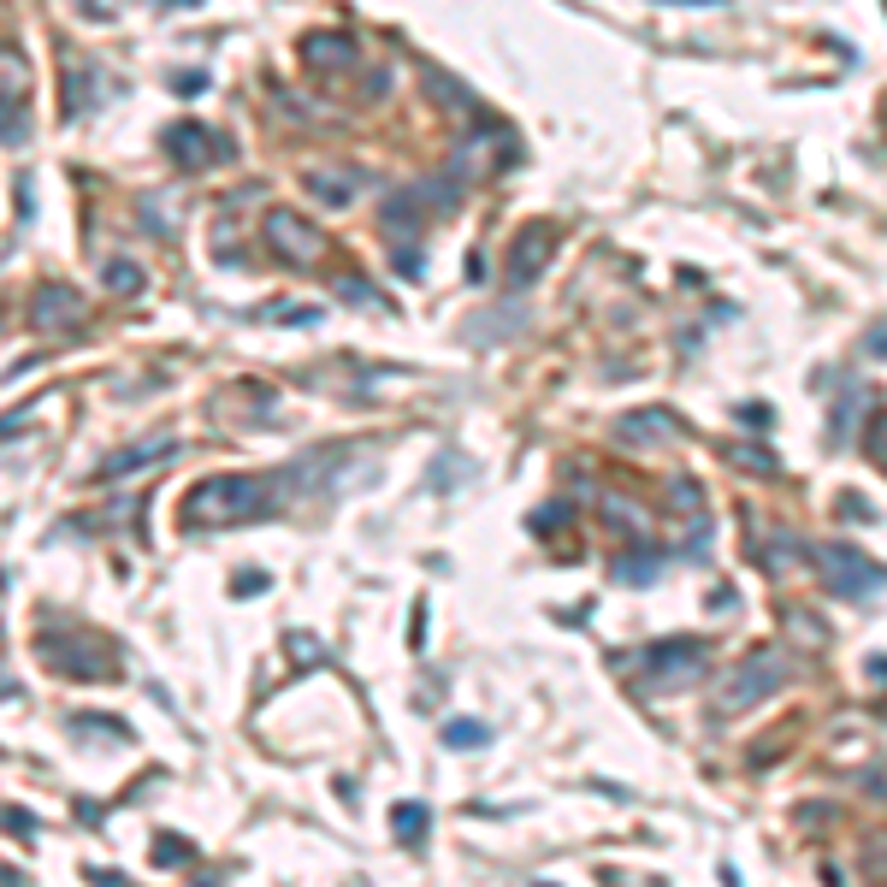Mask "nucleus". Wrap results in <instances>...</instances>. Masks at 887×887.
Listing matches in <instances>:
<instances>
[{
    "label": "nucleus",
    "mask_w": 887,
    "mask_h": 887,
    "mask_svg": "<svg viewBox=\"0 0 887 887\" xmlns=\"http://www.w3.org/2000/svg\"><path fill=\"white\" fill-rule=\"evenodd\" d=\"M302 184H308V196L319 201V208H349L355 190H361V172L355 166H314Z\"/></svg>",
    "instance_id": "obj_11"
},
{
    "label": "nucleus",
    "mask_w": 887,
    "mask_h": 887,
    "mask_svg": "<svg viewBox=\"0 0 887 887\" xmlns=\"http://www.w3.org/2000/svg\"><path fill=\"white\" fill-rule=\"evenodd\" d=\"M787 675H793L787 651H751V657L739 663L716 692H710V704H716L722 716H734V710H751V704H763L769 692L787 687Z\"/></svg>",
    "instance_id": "obj_2"
},
{
    "label": "nucleus",
    "mask_w": 887,
    "mask_h": 887,
    "mask_svg": "<svg viewBox=\"0 0 887 887\" xmlns=\"http://www.w3.org/2000/svg\"><path fill=\"white\" fill-rule=\"evenodd\" d=\"M734 462L751 474H775V456H769V450H734Z\"/></svg>",
    "instance_id": "obj_21"
},
{
    "label": "nucleus",
    "mask_w": 887,
    "mask_h": 887,
    "mask_svg": "<svg viewBox=\"0 0 887 887\" xmlns=\"http://www.w3.org/2000/svg\"><path fill=\"white\" fill-rule=\"evenodd\" d=\"M0 698H19V687H12V680H0Z\"/></svg>",
    "instance_id": "obj_30"
},
{
    "label": "nucleus",
    "mask_w": 887,
    "mask_h": 887,
    "mask_svg": "<svg viewBox=\"0 0 887 887\" xmlns=\"http://www.w3.org/2000/svg\"><path fill=\"white\" fill-rule=\"evenodd\" d=\"M279 479H260V474H225V479H201L196 491H184L178 503V527L184 533H208V527H237V521H260L279 509L272 498Z\"/></svg>",
    "instance_id": "obj_1"
},
{
    "label": "nucleus",
    "mask_w": 887,
    "mask_h": 887,
    "mask_svg": "<svg viewBox=\"0 0 887 887\" xmlns=\"http://www.w3.org/2000/svg\"><path fill=\"white\" fill-rule=\"evenodd\" d=\"M166 456H178V439H149V444H137V450H113V456L95 468V479L142 474V468H154V462H166Z\"/></svg>",
    "instance_id": "obj_12"
},
{
    "label": "nucleus",
    "mask_w": 887,
    "mask_h": 887,
    "mask_svg": "<svg viewBox=\"0 0 887 887\" xmlns=\"http://www.w3.org/2000/svg\"><path fill=\"white\" fill-rule=\"evenodd\" d=\"M675 7H722V0H675Z\"/></svg>",
    "instance_id": "obj_29"
},
{
    "label": "nucleus",
    "mask_w": 887,
    "mask_h": 887,
    "mask_svg": "<svg viewBox=\"0 0 887 887\" xmlns=\"http://www.w3.org/2000/svg\"><path fill=\"white\" fill-rule=\"evenodd\" d=\"M657 569H663L657 557H621L616 562V580H657Z\"/></svg>",
    "instance_id": "obj_18"
},
{
    "label": "nucleus",
    "mask_w": 887,
    "mask_h": 887,
    "mask_svg": "<svg viewBox=\"0 0 887 887\" xmlns=\"http://www.w3.org/2000/svg\"><path fill=\"white\" fill-rule=\"evenodd\" d=\"M31 326L36 331H71V326H83V296L71 284H36Z\"/></svg>",
    "instance_id": "obj_9"
},
{
    "label": "nucleus",
    "mask_w": 887,
    "mask_h": 887,
    "mask_svg": "<svg viewBox=\"0 0 887 887\" xmlns=\"http://www.w3.org/2000/svg\"><path fill=\"white\" fill-rule=\"evenodd\" d=\"M267 243H272V255H279L284 267H314V260L326 255V237H319V225L302 220L296 208H272V213H267Z\"/></svg>",
    "instance_id": "obj_4"
},
{
    "label": "nucleus",
    "mask_w": 887,
    "mask_h": 887,
    "mask_svg": "<svg viewBox=\"0 0 887 887\" xmlns=\"http://www.w3.org/2000/svg\"><path fill=\"white\" fill-rule=\"evenodd\" d=\"M550 255H557V225H550V220H533L515 243H509V290H527V284L545 272Z\"/></svg>",
    "instance_id": "obj_7"
},
{
    "label": "nucleus",
    "mask_w": 887,
    "mask_h": 887,
    "mask_svg": "<svg viewBox=\"0 0 887 887\" xmlns=\"http://www.w3.org/2000/svg\"><path fill=\"white\" fill-rule=\"evenodd\" d=\"M260 586H267V580H260V574H237V598H255Z\"/></svg>",
    "instance_id": "obj_25"
},
{
    "label": "nucleus",
    "mask_w": 887,
    "mask_h": 887,
    "mask_svg": "<svg viewBox=\"0 0 887 887\" xmlns=\"http://www.w3.org/2000/svg\"><path fill=\"white\" fill-rule=\"evenodd\" d=\"M427 822H432V810L427 805H409V798L390 810V835H397L402 847H427Z\"/></svg>",
    "instance_id": "obj_14"
},
{
    "label": "nucleus",
    "mask_w": 887,
    "mask_h": 887,
    "mask_svg": "<svg viewBox=\"0 0 887 887\" xmlns=\"http://www.w3.org/2000/svg\"><path fill=\"white\" fill-rule=\"evenodd\" d=\"M675 432H680V420L668 409H633V415L616 420V444H633V450L663 444V439H675Z\"/></svg>",
    "instance_id": "obj_10"
},
{
    "label": "nucleus",
    "mask_w": 887,
    "mask_h": 887,
    "mask_svg": "<svg viewBox=\"0 0 887 887\" xmlns=\"http://www.w3.org/2000/svg\"><path fill=\"white\" fill-rule=\"evenodd\" d=\"M302 60L326 66V71H343V66H355V42H349L343 31H314V36H302Z\"/></svg>",
    "instance_id": "obj_13"
},
{
    "label": "nucleus",
    "mask_w": 887,
    "mask_h": 887,
    "mask_svg": "<svg viewBox=\"0 0 887 887\" xmlns=\"http://www.w3.org/2000/svg\"><path fill=\"white\" fill-rule=\"evenodd\" d=\"M166 154L178 160L184 172H208L213 160H225V154H231V142H225V137H213V130H208V125H196V119H178V125L166 130Z\"/></svg>",
    "instance_id": "obj_8"
},
{
    "label": "nucleus",
    "mask_w": 887,
    "mask_h": 887,
    "mask_svg": "<svg viewBox=\"0 0 887 887\" xmlns=\"http://www.w3.org/2000/svg\"><path fill=\"white\" fill-rule=\"evenodd\" d=\"M71 728H90V734H107L113 739V746H125V739H130V728H119V722H113V716H78V722H71Z\"/></svg>",
    "instance_id": "obj_17"
},
{
    "label": "nucleus",
    "mask_w": 887,
    "mask_h": 887,
    "mask_svg": "<svg viewBox=\"0 0 887 887\" xmlns=\"http://www.w3.org/2000/svg\"><path fill=\"white\" fill-rule=\"evenodd\" d=\"M160 857H184V852H190V847H184V840H172V835H160V847H154Z\"/></svg>",
    "instance_id": "obj_26"
},
{
    "label": "nucleus",
    "mask_w": 887,
    "mask_h": 887,
    "mask_svg": "<svg viewBox=\"0 0 887 887\" xmlns=\"http://www.w3.org/2000/svg\"><path fill=\"white\" fill-rule=\"evenodd\" d=\"M569 521V503H545L539 515H533V527H562Z\"/></svg>",
    "instance_id": "obj_23"
},
{
    "label": "nucleus",
    "mask_w": 887,
    "mask_h": 887,
    "mask_svg": "<svg viewBox=\"0 0 887 887\" xmlns=\"http://www.w3.org/2000/svg\"><path fill=\"white\" fill-rule=\"evenodd\" d=\"M864 355H887V338H882V331L870 338V349H864Z\"/></svg>",
    "instance_id": "obj_28"
},
{
    "label": "nucleus",
    "mask_w": 887,
    "mask_h": 887,
    "mask_svg": "<svg viewBox=\"0 0 887 887\" xmlns=\"http://www.w3.org/2000/svg\"><path fill=\"white\" fill-rule=\"evenodd\" d=\"M7 828H12V835H36V822L24 817V810H7Z\"/></svg>",
    "instance_id": "obj_24"
},
{
    "label": "nucleus",
    "mask_w": 887,
    "mask_h": 887,
    "mask_svg": "<svg viewBox=\"0 0 887 887\" xmlns=\"http://www.w3.org/2000/svg\"><path fill=\"white\" fill-rule=\"evenodd\" d=\"M864 397H870V390H852V397L840 402V415H835V439H847V432H852V415L864 409Z\"/></svg>",
    "instance_id": "obj_20"
},
{
    "label": "nucleus",
    "mask_w": 887,
    "mask_h": 887,
    "mask_svg": "<svg viewBox=\"0 0 887 887\" xmlns=\"http://www.w3.org/2000/svg\"><path fill=\"white\" fill-rule=\"evenodd\" d=\"M24 101H31V66L19 48H0V142H24Z\"/></svg>",
    "instance_id": "obj_6"
},
{
    "label": "nucleus",
    "mask_w": 887,
    "mask_h": 887,
    "mask_svg": "<svg viewBox=\"0 0 887 887\" xmlns=\"http://www.w3.org/2000/svg\"><path fill=\"white\" fill-rule=\"evenodd\" d=\"M201 83H208V78H201V71H190V78H172V90H184V95H196V90H201Z\"/></svg>",
    "instance_id": "obj_27"
},
{
    "label": "nucleus",
    "mask_w": 887,
    "mask_h": 887,
    "mask_svg": "<svg viewBox=\"0 0 887 887\" xmlns=\"http://www.w3.org/2000/svg\"><path fill=\"white\" fill-rule=\"evenodd\" d=\"M817 569L828 574V586L835 592H847V598H870V592H882L887 586V569L882 562H870L857 545H817Z\"/></svg>",
    "instance_id": "obj_3"
},
{
    "label": "nucleus",
    "mask_w": 887,
    "mask_h": 887,
    "mask_svg": "<svg viewBox=\"0 0 887 887\" xmlns=\"http://www.w3.org/2000/svg\"><path fill=\"white\" fill-rule=\"evenodd\" d=\"M397 272H402V279H420V272H427V260H420V249H397Z\"/></svg>",
    "instance_id": "obj_22"
},
{
    "label": "nucleus",
    "mask_w": 887,
    "mask_h": 887,
    "mask_svg": "<svg viewBox=\"0 0 887 887\" xmlns=\"http://www.w3.org/2000/svg\"><path fill=\"white\" fill-rule=\"evenodd\" d=\"M331 290H338L343 302H355V308H367V302H380V290H373V284H361V279H338Z\"/></svg>",
    "instance_id": "obj_19"
},
{
    "label": "nucleus",
    "mask_w": 887,
    "mask_h": 887,
    "mask_svg": "<svg viewBox=\"0 0 887 887\" xmlns=\"http://www.w3.org/2000/svg\"><path fill=\"white\" fill-rule=\"evenodd\" d=\"M698 675H704V645H698V639H663V645L645 651V680L651 687L675 692V687H687V680H698Z\"/></svg>",
    "instance_id": "obj_5"
},
{
    "label": "nucleus",
    "mask_w": 887,
    "mask_h": 887,
    "mask_svg": "<svg viewBox=\"0 0 887 887\" xmlns=\"http://www.w3.org/2000/svg\"><path fill=\"white\" fill-rule=\"evenodd\" d=\"M101 284H107L113 296H137V290L149 284V279H142V267H137V260L113 255V260H101Z\"/></svg>",
    "instance_id": "obj_15"
},
{
    "label": "nucleus",
    "mask_w": 887,
    "mask_h": 887,
    "mask_svg": "<svg viewBox=\"0 0 887 887\" xmlns=\"http://www.w3.org/2000/svg\"><path fill=\"white\" fill-rule=\"evenodd\" d=\"M486 739H491V728H486V722H474V716H456L444 728V746L450 751H474V746H486Z\"/></svg>",
    "instance_id": "obj_16"
}]
</instances>
